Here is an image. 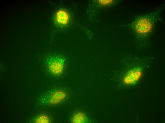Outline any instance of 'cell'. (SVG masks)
Returning a JSON list of instances; mask_svg holds the SVG:
<instances>
[{
  "instance_id": "4",
  "label": "cell",
  "mask_w": 165,
  "mask_h": 123,
  "mask_svg": "<svg viewBox=\"0 0 165 123\" xmlns=\"http://www.w3.org/2000/svg\"><path fill=\"white\" fill-rule=\"evenodd\" d=\"M56 17L57 22L61 24L65 25L69 22V14L66 11L63 10L58 11L56 13Z\"/></svg>"
},
{
  "instance_id": "3",
  "label": "cell",
  "mask_w": 165,
  "mask_h": 123,
  "mask_svg": "<svg viewBox=\"0 0 165 123\" xmlns=\"http://www.w3.org/2000/svg\"><path fill=\"white\" fill-rule=\"evenodd\" d=\"M151 27V25L149 21L146 19H143L138 23L136 28L137 31L139 32L144 33L149 31Z\"/></svg>"
},
{
  "instance_id": "6",
  "label": "cell",
  "mask_w": 165,
  "mask_h": 123,
  "mask_svg": "<svg viewBox=\"0 0 165 123\" xmlns=\"http://www.w3.org/2000/svg\"><path fill=\"white\" fill-rule=\"evenodd\" d=\"M88 120L84 114L80 112L74 114L72 119V122L74 123H87Z\"/></svg>"
},
{
  "instance_id": "2",
  "label": "cell",
  "mask_w": 165,
  "mask_h": 123,
  "mask_svg": "<svg viewBox=\"0 0 165 123\" xmlns=\"http://www.w3.org/2000/svg\"><path fill=\"white\" fill-rule=\"evenodd\" d=\"M66 94L62 90H58L54 92L50 95L49 101L52 105L58 104L66 98Z\"/></svg>"
},
{
  "instance_id": "5",
  "label": "cell",
  "mask_w": 165,
  "mask_h": 123,
  "mask_svg": "<svg viewBox=\"0 0 165 123\" xmlns=\"http://www.w3.org/2000/svg\"><path fill=\"white\" fill-rule=\"evenodd\" d=\"M141 71L137 70L131 71L124 78V82L127 84H130L137 81L140 76Z\"/></svg>"
},
{
  "instance_id": "8",
  "label": "cell",
  "mask_w": 165,
  "mask_h": 123,
  "mask_svg": "<svg viewBox=\"0 0 165 123\" xmlns=\"http://www.w3.org/2000/svg\"><path fill=\"white\" fill-rule=\"evenodd\" d=\"M101 4L104 5H106L111 3L112 0H99Z\"/></svg>"
},
{
  "instance_id": "7",
  "label": "cell",
  "mask_w": 165,
  "mask_h": 123,
  "mask_svg": "<svg viewBox=\"0 0 165 123\" xmlns=\"http://www.w3.org/2000/svg\"><path fill=\"white\" fill-rule=\"evenodd\" d=\"M49 117L45 115H42L38 116L35 121L36 123H48L50 122Z\"/></svg>"
},
{
  "instance_id": "1",
  "label": "cell",
  "mask_w": 165,
  "mask_h": 123,
  "mask_svg": "<svg viewBox=\"0 0 165 123\" xmlns=\"http://www.w3.org/2000/svg\"><path fill=\"white\" fill-rule=\"evenodd\" d=\"M65 64V59L62 56H54L49 58L47 65L50 71L53 75L60 76L63 73Z\"/></svg>"
}]
</instances>
